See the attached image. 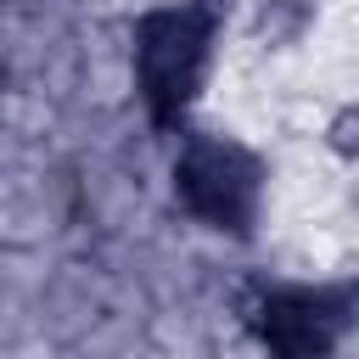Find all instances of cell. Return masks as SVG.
<instances>
[{
    "mask_svg": "<svg viewBox=\"0 0 359 359\" xmlns=\"http://www.w3.org/2000/svg\"><path fill=\"white\" fill-rule=\"evenodd\" d=\"M309 28H314V0H252V17H247L252 45L292 50Z\"/></svg>",
    "mask_w": 359,
    "mask_h": 359,
    "instance_id": "4",
    "label": "cell"
},
{
    "mask_svg": "<svg viewBox=\"0 0 359 359\" xmlns=\"http://www.w3.org/2000/svg\"><path fill=\"white\" fill-rule=\"evenodd\" d=\"M230 0H157L135 17V95L151 129H191L213 79Z\"/></svg>",
    "mask_w": 359,
    "mask_h": 359,
    "instance_id": "1",
    "label": "cell"
},
{
    "mask_svg": "<svg viewBox=\"0 0 359 359\" xmlns=\"http://www.w3.org/2000/svg\"><path fill=\"white\" fill-rule=\"evenodd\" d=\"M359 331V275L275 280L252 303V337L269 359H337Z\"/></svg>",
    "mask_w": 359,
    "mask_h": 359,
    "instance_id": "3",
    "label": "cell"
},
{
    "mask_svg": "<svg viewBox=\"0 0 359 359\" xmlns=\"http://www.w3.org/2000/svg\"><path fill=\"white\" fill-rule=\"evenodd\" d=\"M320 140H325V151L337 163L359 168V101H337L325 112V123H320Z\"/></svg>",
    "mask_w": 359,
    "mask_h": 359,
    "instance_id": "5",
    "label": "cell"
},
{
    "mask_svg": "<svg viewBox=\"0 0 359 359\" xmlns=\"http://www.w3.org/2000/svg\"><path fill=\"white\" fill-rule=\"evenodd\" d=\"M174 202L213 236L252 241L264 202H269V163L230 129H180L174 163Z\"/></svg>",
    "mask_w": 359,
    "mask_h": 359,
    "instance_id": "2",
    "label": "cell"
}]
</instances>
